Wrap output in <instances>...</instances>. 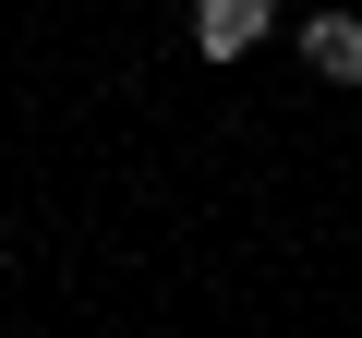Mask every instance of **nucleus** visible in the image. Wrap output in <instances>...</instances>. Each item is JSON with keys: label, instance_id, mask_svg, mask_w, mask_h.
Wrapping results in <instances>:
<instances>
[{"label": "nucleus", "instance_id": "obj_1", "mask_svg": "<svg viewBox=\"0 0 362 338\" xmlns=\"http://www.w3.org/2000/svg\"><path fill=\"white\" fill-rule=\"evenodd\" d=\"M266 25H278L266 0H194V49H206V61H242Z\"/></svg>", "mask_w": 362, "mask_h": 338}, {"label": "nucleus", "instance_id": "obj_2", "mask_svg": "<svg viewBox=\"0 0 362 338\" xmlns=\"http://www.w3.org/2000/svg\"><path fill=\"white\" fill-rule=\"evenodd\" d=\"M302 61H314L326 85H362V13H314V25H302Z\"/></svg>", "mask_w": 362, "mask_h": 338}]
</instances>
